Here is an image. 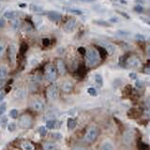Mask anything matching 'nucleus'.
<instances>
[{
  "label": "nucleus",
  "mask_w": 150,
  "mask_h": 150,
  "mask_svg": "<svg viewBox=\"0 0 150 150\" xmlns=\"http://www.w3.org/2000/svg\"><path fill=\"white\" fill-rule=\"evenodd\" d=\"M45 72V77L49 82H55L57 78V71L55 67L53 66L52 63H49L45 66L44 68Z\"/></svg>",
  "instance_id": "nucleus-2"
},
{
  "label": "nucleus",
  "mask_w": 150,
  "mask_h": 150,
  "mask_svg": "<svg viewBox=\"0 0 150 150\" xmlns=\"http://www.w3.org/2000/svg\"><path fill=\"white\" fill-rule=\"evenodd\" d=\"M26 96V90L25 88H18V89L15 90L14 94H13V98L17 101H22L24 99Z\"/></svg>",
  "instance_id": "nucleus-14"
},
{
  "label": "nucleus",
  "mask_w": 150,
  "mask_h": 150,
  "mask_svg": "<svg viewBox=\"0 0 150 150\" xmlns=\"http://www.w3.org/2000/svg\"><path fill=\"white\" fill-rule=\"evenodd\" d=\"M43 150H56V145L53 143H45L43 145Z\"/></svg>",
  "instance_id": "nucleus-25"
},
{
  "label": "nucleus",
  "mask_w": 150,
  "mask_h": 150,
  "mask_svg": "<svg viewBox=\"0 0 150 150\" xmlns=\"http://www.w3.org/2000/svg\"><path fill=\"white\" fill-rule=\"evenodd\" d=\"M82 2H84V3H91V2H94L96 0H81Z\"/></svg>",
  "instance_id": "nucleus-45"
},
{
  "label": "nucleus",
  "mask_w": 150,
  "mask_h": 150,
  "mask_svg": "<svg viewBox=\"0 0 150 150\" xmlns=\"http://www.w3.org/2000/svg\"><path fill=\"white\" fill-rule=\"evenodd\" d=\"M99 44H101V47L105 49L107 53L110 55H112L115 52V46L112 43H109V42H105V41H101V42H99Z\"/></svg>",
  "instance_id": "nucleus-11"
},
{
  "label": "nucleus",
  "mask_w": 150,
  "mask_h": 150,
  "mask_svg": "<svg viewBox=\"0 0 150 150\" xmlns=\"http://www.w3.org/2000/svg\"><path fill=\"white\" fill-rule=\"evenodd\" d=\"M73 150H86L84 147H75Z\"/></svg>",
  "instance_id": "nucleus-47"
},
{
  "label": "nucleus",
  "mask_w": 150,
  "mask_h": 150,
  "mask_svg": "<svg viewBox=\"0 0 150 150\" xmlns=\"http://www.w3.org/2000/svg\"><path fill=\"white\" fill-rule=\"evenodd\" d=\"M30 10H31L32 11H34L35 13H38V14H41L44 12L43 9H42L41 7H38L37 5H34V4H32V5H30Z\"/></svg>",
  "instance_id": "nucleus-23"
},
{
  "label": "nucleus",
  "mask_w": 150,
  "mask_h": 150,
  "mask_svg": "<svg viewBox=\"0 0 150 150\" xmlns=\"http://www.w3.org/2000/svg\"><path fill=\"white\" fill-rule=\"evenodd\" d=\"M6 108H7V104L5 102L1 103V105H0V116H2L3 114L6 112Z\"/></svg>",
  "instance_id": "nucleus-32"
},
{
  "label": "nucleus",
  "mask_w": 150,
  "mask_h": 150,
  "mask_svg": "<svg viewBox=\"0 0 150 150\" xmlns=\"http://www.w3.org/2000/svg\"><path fill=\"white\" fill-rule=\"evenodd\" d=\"M127 68H137L141 66V59L136 55H132L127 57L125 61Z\"/></svg>",
  "instance_id": "nucleus-5"
},
{
  "label": "nucleus",
  "mask_w": 150,
  "mask_h": 150,
  "mask_svg": "<svg viewBox=\"0 0 150 150\" xmlns=\"http://www.w3.org/2000/svg\"><path fill=\"white\" fill-rule=\"evenodd\" d=\"M42 44H43V46H45V47H47V46L50 45V40L49 38H43V40H42Z\"/></svg>",
  "instance_id": "nucleus-38"
},
{
  "label": "nucleus",
  "mask_w": 150,
  "mask_h": 150,
  "mask_svg": "<svg viewBox=\"0 0 150 150\" xmlns=\"http://www.w3.org/2000/svg\"><path fill=\"white\" fill-rule=\"evenodd\" d=\"M101 150H114V145L110 141H105L102 144Z\"/></svg>",
  "instance_id": "nucleus-21"
},
{
  "label": "nucleus",
  "mask_w": 150,
  "mask_h": 150,
  "mask_svg": "<svg viewBox=\"0 0 150 150\" xmlns=\"http://www.w3.org/2000/svg\"><path fill=\"white\" fill-rule=\"evenodd\" d=\"M19 15V12L18 11H15V10H9V11H6L5 13H4V17L9 19V20H14V19H16Z\"/></svg>",
  "instance_id": "nucleus-16"
},
{
  "label": "nucleus",
  "mask_w": 150,
  "mask_h": 150,
  "mask_svg": "<svg viewBox=\"0 0 150 150\" xmlns=\"http://www.w3.org/2000/svg\"><path fill=\"white\" fill-rule=\"evenodd\" d=\"M68 11H70V12L73 13V14H76V15H81L82 14V11H80L78 10H74V9H68L67 10Z\"/></svg>",
  "instance_id": "nucleus-36"
},
{
  "label": "nucleus",
  "mask_w": 150,
  "mask_h": 150,
  "mask_svg": "<svg viewBox=\"0 0 150 150\" xmlns=\"http://www.w3.org/2000/svg\"><path fill=\"white\" fill-rule=\"evenodd\" d=\"M78 52L82 53V55H84L86 51V49H84V47H80V48H78Z\"/></svg>",
  "instance_id": "nucleus-40"
},
{
  "label": "nucleus",
  "mask_w": 150,
  "mask_h": 150,
  "mask_svg": "<svg viewBox=\"0 0 150 150\" xmlns=\"http://www.w3.org/2000/svg\"><path fill=\"white\" fill-rule=\"evenodd\" d=\"M99 135V129L96 127H91L87 129V132L84 135V142H86L88 144H91L97 139Z\"/></svg>",
  "instance_id": "nucleus-4"
},
{
  "label": "nucleus",
  "mask_w": 150,
  "mask_h": 150,
  "mask_svg": "<svg viewBox=\"0 0 150 150\" xmlns=\"http://www.w3.org/2000/svg\"><path fill=\"white\" fill-rule=\"evenodd\" d=\"M94 24H97L98 25H101V26H106V27H109L111 26V24L106 21H101V20H99V21H94Z\"/></svg>",
  "instance_id": "nucleus-28"
},
{
  "label": "nucleus",
  "mask_w": 150,
  "mask_h": 150,
  "mask_svg": "<svg viewBox=\"0 0 150 150\" xmlns=\"http://www.w3.org/2000/svg\"><path fill=\"white\" fill-rule=\"evenodd\" d=\"M112 1H113V0H112Z\"/></svg>",
  "instance_id": "nucleus-51"
},
{
  "label": "nucleus",
  "mask_w": 150,
  "mask_h": 150,
  "mask_svg": "<svg viewBox=\"0 0 150 150\" xmlns=\"http://www.w3.org/2000/svg\"><path fill=\"white\" fill-rule=\"evenodd\" d=\"M84 61L88 68H94L97 66L101 61V56L99 55L98 50L95 48L88 49L84 53Z\"/></svg>",
  "instance_id": "nucleus-1"
},
{
  "label": "nucleus",
  "mask_w": 150,
  "mask_h": 150,
  "mask_svg": "<svg viewBox=\"0 0 150 150\" xmlns=\"http://www.w3.org/2000/svg\"><path fill=\"white\" fill-rule=\"evenodd\" d=\"M53 136L57 137V138H61V137H62V136H61L60 134H58V133H55V134H53Z\"/></svg>",
  "instance_id": "nucleus-46"
},
{
  "label": "nucleus",
  "mask_w": 150,
  "mask_h": 150,
  "mask_svg": "<svg viewBox=\"0 0 150 150\" xmlns=\"http://www.w3.org/2000/svg\"><path fill=\"white\" fill-rule=\"evenodd\" d=\"M120 2L123 3V4H126V1H125V0H120Z\"/></svg>",
  "instance_id": "nucleus-49"
},
{
  "label": "nucleus",
  "mask_w": 150,
  "mask_h": 150,
  "mask_svg": "<svg viewBox=\"0 0 150 150\" xmlns=\"http://www.w3.org/2000/svg\"><path fill=\"white\" fill-rule=\"evenodd\" d=\"M40 82V77L38 75H32L29 78V84H31V86H38Z\"/></svg>",
  "instance_id": "nucleus-18"
},
{
  "label": "nucleus",
  "mask_w": 150,
  "mask_h": 150,
  "mask_svg": "<svg viewBox=\"0 0 150 150\" xmlns=\"http://www.w3.org/2000/svg\"><path fill=\"white\" fill-rule=\"evenodd\" d=\"M134 136H135V133H134L132 129L125 130L124 134H123V143L127 145H132V143L134 140Z\"/></svg>",
  "instance_id": "nucleus-9"
},
{
  "label": "nucleus",
  "mask_w": 150,
  "mask_h": 150,
  "mask_svg": "<svg viewBox=\"0 0 150 150\" xmlns=\"http://www.w3.org/2000/svg\"><path fill=\"white\" fill-rule=\"evenodd\" d=\"M28 49V45L25 43V42H24V43H22L21 47H20V53L21 55H25V53H26V51H27Z\"/></svg>",
  "instance_id": "nucleus-29"
},
{
  "label": "nucleus",
  "mask_w": 150,
  "mask_h": 150,
  "mask_svg": "<svg viewBox=\"0 0 150 150\" xmlns=\"http://www.w3.org/2000/svg\"><path fill=\"white\" fill-rule=\"evenodd\" d=\"M117 12L120 14V15H122V16H124V18H126V19H129V15H128L127 13H125V12H123V11H117Z\"/></svg>",
  "instance_id": "nucleus-39"
},
{
  "label": "nucleus",
  "mask_w": 150,
  "mask_h": 150,
  "mask_svg": "<svg viewBox=\"0 0 150 150\" xmlns=\"http://www.w3.org/2000/svg\"><path fill=\"white\" fill-rule=\"evenodd\" d=\"M46 95L50 101H55L59 96V88L56 84H51L46 90Z\"/></svg>",
  "instance_id": "nucleus-6"
},
{
  "label": "nucleus",
  "mask_w": 150,
  "mask_h": 150,
  "mask_svg": "<svg viewBox=\"0 0 150 150\" xmlns=\"http://www.w3.org/2000/svg\"><path fill=\"white\" fill-rule=\"evenodd\" d=\"M5 26V21H4V19H0V28H2Z\"/></svg>",
  "instance_id": "nucleus-42"
},
{
  "label": "nucleus",
  "mask_w": 150,
  "mask_h": 150,
  "mask_svg": "<svg viewBox=\"0 0 150 150\" xmlns=\"http://www.w3.org/2000/svg\"><path fill=\"white\" fill-rule=\"evenodd\" d=\"M46 15H47L49 20H51L52 22L57 23L62 20V14L57 12V11H48V12H46Z\"/></svg>",
  "instance_id": "nucleus-12"
},
{
  "label": "nucleus",
  "mask_w": 150,
  "mask_h": 150,
  "mask_svg": "<svg viewBox=\"0 0 150 150\" xmlns=\"http://www.w3.org/2000/svg\"><path fill=\"white\" fill-rule=\"evenodd\" d=\"M87 93L89 95H91V96H93V97H96V96H97V91H96V89H95V88H93V87L88 88Z\"/></svg>",
  "instance_id": "nucleus-33"
},
{
  "label": "nucleus",
  "mask_w": 150,
  "mask_h": 150,
  "mask_svg": "<svg viewBox=\"0 0 150 150\" xmlns=\"http://www.w3.org/2000/svg\"><path fill=\"white\" fill-rule=\"evenodd\" d=\"M8 76V68L5 65H0V81H4Z\"/></svg>",
  "instance_id": "nucleus-17"
},
{
  "label": "nucleus",
  "mask_w": 150,
  "mask_h": 150,
  "mask_svg": "<svg viewBox=\"0 0 150 150\" xmlns=\"http://www.w3.org/2000/svg\"><path fill=\"white\" fill-rule=\"evenodd\" d=\"M32 117L29 114H23L22 116L19 118L18 125L21 129H28L32 127Z\"/></svg>",
  "instance_id": "nucleus-3"
},
{
  "label": "nucleus",
  "mask_w": 150,
  "mask_h": 150,
  "mask_svg": "<svg viewBox=\"0 0 150 150\" xmlns=\"http://www.w3.org/2000/svg\"><path fill=\"white\" fill-rule=\"evenodd\" d=\"M4 98H5V93L4 92H0V104H1V102H3Z\"/></svg>",
  "instance_id": "nucleus-41"
},
{
  "label": "nucleus",
  "mask_w": 150,
  "mask_h": 150,
  "mask_svg": "<svg viewBox=\"0 0 150 150\" xmlns=\"http://www.w3.org/2000/svg\"><path fill=\"white\" fill-rule=\"evenodd\" d=\"M129 77H130V78H132V79H137V75H136V73H130L129 74Z\"/></svg>",
  "instance_id": "nucleus-44"
},
{
  "label": "nucleus",
  "mask_w": 150,
  "mask_h": 150,
  "mask_svg": "<svg viewBox=\"0 0 150 150\" xmlns=\"http://www.w3.org/2000/svg\"><path fill=\"white\" fill-rule=\"evenodd\" d=\"M7 49V43L6 41H4L3 40H0V57H1L6 52Z\"/></svg>",
  "instance_id": "nucleus-24"
},
{
  "label": "nucleus",
  "mask_w": 150,
  "mask_h": 150,
  "mask_svg": "<svg viewBox=\"0 0 150 150\" xmlns=\"http://www.w3.org/2000/svg\"><path fill=\"white\" fill-rule=\"evenodd\" d=\"M21 147L23 150H35V147H34V145L32 143H30V142H23L22 145H21Z\"/></svg>",
  "instance_id": "nucleus-19"
},
{
  "label": "nucleus",
  "mask_w": 150,
  "mask_h": 150,
  "mask_svg": "<svg viewBox=\"0 0 150 150\" xmlns=\"http://www.w3.org/2000/svg\"><path fill=\"white\" fill-rule=\"evenodd\" d=\"M97 50H98V52H99V56H101V58H105V57L107 56V55H108V53H107V52L105 51V49H103L102 47H101V46H99Z\"/></svg>",
  "instance_id": "nucleus-27"
},
{
  "label": "nucleus",
  "mask_w": 150,
  "mask_h": 150,
  "mask_svg": "<svg viewBox=\"0 0 150 150\" xmlns=\"http://www.w3.org/2000/svg\"><path fill=\"white\" fill-rule=\"evenodd\" d=\"M8 59L11 66H14L17 59V49L15 44H10L8 48Z\"/></svg>",
  "instance_id": "nucleus-7"
},
{
  "label": "nucleus",
  "mask_w": 150,
  "mask_h": 150,
  "mask_svg": "<svg viewBox=\"0 0 150 150\" xmlns=\"http://www.w3.org/2000/svg\"><path fill=\"white\" fill-rule=\"evenodd\" d=\"M118 33L120 34V35H125V36L129 35V32H127V31H118Z\"/></svg>",
  "instance_id": "nucleus-43"
},
{
  "label": "nucleus",
  "mask_w": 150,
  "mask_h": 150,
  "mask_svg": "<svg viewBox=\"0 0 150 150\" xmlns=\"http://www.w3.org/2000/svg\"><path fill=\"white\" fill-rule=\"evenodd\" d=\"M55 68L57 71V74H59L61 76H64L67 73V67L66 64L62 59H56L55 62Z\"/></svg>",
  "instance_id": "nucleus-10"
},
{
  "label": "nucleus",
  "mask_w": 150,
  "mask_h": 150,
  "mask_svg": "<svg viewBox=\"0 0 150 150\" xmlns=\"http://www.w3.org/2000/svg\"><path fill=\"white\" fill-rule=\"evenodd\" d=\"M20 7H25V4H20Z\"/></svg>",
  "instance_id": "nucleus-50"
},
{
  "label": "nucleus",
  "mask_w": 150,
  "mask_h": 150,
  "mask_svg": "<svg viewBox=\"0 0 150 150\" xmlns=\"http://www.w3.org/2000/svg\"><path fill=\"white\" fill-rule=\"evenodd\" d=\"M38 132H40V136H42V137H44L46 134H47V129H46V127L41 126V127H40V128H38Z\"/></svg>",
  "instance_id": "nucleus-30"
},
{
  "label": "nucleus",
  "mask_w": 150,
  "mask_h": 150,
  "mask_svg": "<svg viewBox=\"0 0 150 150\" xmlns=\"http://www.w3.org/2000/svg\"><path fill=\"white\" fill-rule=\"evenodd\" d=\"M32 108L34 111H36V112H41V111H43L44 108H45V104L43 101H41V99H34L33 102H32Z\"/></svg>",
  "instance_id": "nucleus-13"
},
{
  "label": "nucleus",
  "mask_w": 150,
  "mask_h": 150,
  "mask_svg": "<svg viewBox=\"0 0 150 150\" xmlns=\"http://www.w3.org/2000/svg\"><path fill=\"white\" fill-rule=\"evenodd\" d=\"M4 86V81H0V89H1V87H3Z\"/></svg>",
  "instance_id": "nucleus-48"
},
{
  "label": "nucleus",
  "mask_w": 150,
  "mask_h": 150,
  "mask_svg": "<svg viewBox=\"0 0 150 150\" xmlns=\"http://www.w3.org/2000/svg\"><path fill=\"white\" fill-rule=\"evenodd\" d=\"M18 114H19V111L17 109H12V110H10V115L12 118H16L18 116Z\"/></svg>",
  "instance_id": "nucleus-31"
},
{
  "label": "nucleus",
  "mask_w": 150,
  "mask_h": 150,
  "mask_svg": "<svg viewBox=\"0 0 150 150\" xmlns=\"http://www.w3.org/2000/svg\"><path fill=\"white\" fill-rule=\"evenodd\" d=\"M67 124H68V129L70 130H72V129H74L76 128L77 121H76V119H74V118H68Z\"/></svg>",
  "instance_id": "nucleus-20"
},
{
  "label": "nucleus",
  "mask_w": 150,
  "mask_h": 150,
  "mask_svg": "<svg viewBox=\"0 0 150 150\" xmlns=\"http://www.w3.org/2000/svg\"><path fill=\"white\" fill-rule=\"evenodd\" d=\"M76 26H77V21H76V19L71 18V19H68V20L66 22V24L64 25L63 28H64V31L65 32L71 33V32H73L74 30H75Z\"/></svg>",
  "instance_id": "nucleus-8"
},
{
  "label": "nucleus",
  "mask_w": 150,
  "mask_h": 150,
  "mask_svg": "<svg viewBox=\"0 0 150 150\" xmlns=\"http://www.w3.org/2000/svg\"><path fill=\"white\" fill-rule=\"evenodd\" d=\"M95 82H96V84H97L99 86L101 87L103 86V78H102V76L101 74H96L95 75Z\"/></svg>",
  "instance_id": "nucleus-26"
},
{
  "label": "nucleus",
  "mask_w": 150,
  "mask_h": 150,
  "mask_svg": "<svg viewBox=\"0 0 150 150\" xmlns=\"http://www.w3.org/2000/svg\"><path fill=\"white\" fill-rule=\"evenodd\" d=\"M21 23H20V21L18 20V19H14L13 20V23H12V26L15 28V29H18L19 27H20L21 26Z\"/></svg>",
  "instance_id": "nucleus-34"
},
{
  "label": "nucleus",
  "mask_w": 150,
  "mask_h": 150,
  "mask_svg": "<svg viewBox=\"0 0 150 150\" xmlns=\"http://www.w3.org/2000/svg\"><path fill=\"white\" fill-rule=\"evenodd\" d=\"M134 10L137 11V12H139V13L144 12V9H143V7H141V6H136L135 8H134Z\"/></svg>",
  "instance_id": "nucleus-37"
},
{
  "label": "nucleus",
  "mask_w": 150,
  "mask_h": 150,
  "mask_svg": "<svg viewBox=\"0 0 150 150\" xmlns=\"http://www.w3.org/2000/svg\"><path fill=\"white\" fill-rule=\"evenodd\" d=\"M57 124H58V122H56L55 120H53V119H51V120H48L46 122V128L49 129H53L57 128Z\"/></svg>",
  "instance_id": "nucleus-22"
},
{
  "label": "nucleus",
  "mask_w": 150,
  "mask_h": 150,
  "mask_svg": "<svg viewBox=\"0 0 150 150\" xmlns=\"http://www.w3.org/2000/svg\"><path fill=\"white\" fill-rule=\"evenodd\" d=\"M15 128H16V125H15L14 123H9V124H8V129H9V132H12L15 129Z\"/></svg>",
  "instance_id": "nucleus-35"
},
{
  "label": "nucleus",
  "mask_w": 150,
  "mask_h": 150,
  "mask_svg": "<svg viewBox=\"0 0 150 150\" xmlns=\"http://www.w3.org/2000/svg\"><path fill=\"white\" fill-rule=\"evenodd\" d=\"M62 90L66 93H70L73 90V84L71 81H66L62 84Z\"/></svg>",
  "instance_id": "nucleus-15"
}]
</instances>
